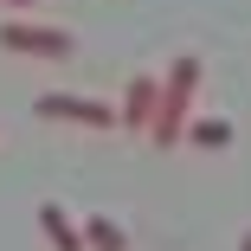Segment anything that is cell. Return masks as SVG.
Masks as SVG:
<instances>
[{
  "instance_id": "cell-6",
  "label": "cell",
  "mask_w": 251,
  "mask_h": 251,
  "mask_svg": "<svg viewBox=\"0 0 251 251\" xmlns=\"http://www.w3.org/2000/svg\"><path fill=\"white\" fill-rule=\"evenodd\" d=\"M77 232H84V251H129V232H123L110 213H90V219H77Z\"/></svg>"
},
{
  "instance_id": "cell-7",
  "label": "cell",
  "mask_w": 251,
  "mask_h": 251,
  "mask_svg": "<svg viewBox=\"0 0 251 251\" xmlns=\"http://www.w3.org/2000/svg\"><path fill=\"white\" fill-rule=\"evenodd\" d=\"M180 135L200 142V148H226V142H232V123H226V116H187Z\"/></svg>"
},
{
  "instance_id": "cell-5",
  "label": "cell",
  "mask_w": 251,
  "mask_h": 251,
  "mask_svg": "<svg viewBox=\"0 0 251 251\" xmlns=\"http://www.w3.org/2000/svg\"><path fill=\"white\" fill-rule=\"evenodd\" d=\"M39 232L52 238V251H84V232H77V219L58 206V200H45V206H39Z\"/></svg>"
},
{
  "instance_id": "cell-9",
  "label": "cell",
  "mask_w": 251,
  "mask_h": 251,
  "mask_svg": "<svg viewBox=\"0 0 251 251\" xmlns=\"http://www.w3.org/2000/svg\"><path fill=\"white\" fill-rule=\"evenodd\" d=\"M0 7H32V0H0Z\"/></svg>"
},
{
  "instance_id": "cell-3",
  "label": "cell",
  "mask_w": 251,
  "mask_h": 251,
  "mask_svg": "<svg viewBox=\"0 0 251 251\" xmlns=\"http://www.w3.org/2000/svg\"><path fill=\"white\" fill-rule=\"evenodd\" d=\"M39 116H65V123H90V129H110L116 110L103 103V97H71V90H39Z\"/></svg>"
},
{
  "instance_id": "cell-4",
  "label": "cell",
  "mask_w": 251,
  "mask_h": 251,
  "mask_svg": "<svg viewBox=\"0 0 251 251\" xmlns=\"http://www.w3.org/2000/svg\"><path fill=\"white\" fill-rule=\"evenodd\" d=\"M155 84H161L155 71H135V77L123 84V110H116V116H123V129L148 135V110H155Z\"/></svg>"
},
{
  "instance_id": "cell-1",
  "label": "cell",
  "mask_w": 251,
  "mask_h": 251,
  "mask_svg": "<svg viewBox=\"0 0 251 251\" xmlns=\"http://www.w3.org/2000/svg\"><path fill=\"white\" fill-rule=\"evenodd\" d=\"M193 90H200V58L180 52V58L168 65V77L155 84V110H148V135H155L161 148L180 142V129H187V116H193Z\"/></svg>"
},
{
  "instance_id": "cell-8",
  "label": "cell",
  "mask_w": 251,
  "mask_h": 251,
  "mask_svg": "<svg viewBox=\"0 0 251 251\" xmlns=\"http://www.w3.org/2000/svg\"><path fill=\"white\" fill-rule=\"evenodd\" d=\"M238 251H251V226H245V238H238Z\"/></svg>"
},
{
  "instance_id": "cell-2",
  "label": "cell",
  "mask_w": 251,
  "mask_h": 251,
  "mask_svg": "<svg viewBox=\"0 0 251 251\" xmlns=\"http://www.w3.org/2000/svg\"><path fill=\"white\" fill-rule=\"evenodd\" d=\"M0 45L7 52H26V58H71L77 39L65 26H39V20H7L0 26Z\"/></svg>"
}]
</instances>
